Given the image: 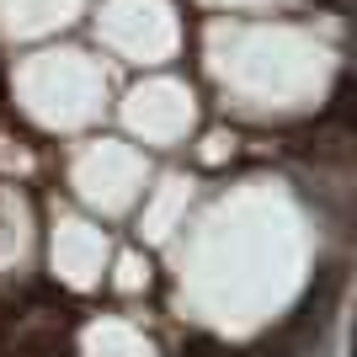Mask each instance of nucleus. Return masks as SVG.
<instances>
[{
	"instance_id": "f257e3e1",
	"label": "nucleus",
	"mask_w": 357,
	"mask_h": 357,
	"mask_svg": "<svg viewBox=\"0 0 357 357\" xmlns=\"http://www.w3.org/2000/svg\"><path fill=\"white\" fill-rule=\"evenodd\" d=\"M181 357H224V352H219V342H208V336H192Z\"/></svg>"
},
{
	"instance_id": "f03ea898",
	"label": "nucleus",
	"mask_w": 357,
	"mask_h": 357,
	"mask_svg": "<svg viewBox=\"0 0 357 357\" xmlns=\"http://www.w3.org/2000/svg\"><path fill=\"white\" fill-rule=\"evenodd\" d=\"M0 91H6V80H0Z\"/></svg>"
}]
</instances>
